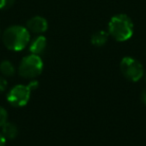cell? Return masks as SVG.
<instances>
[{"label":"cell","mask_w":146,"mask_h":146,"mask_svg":"<svg viewBox=\"0 0 146 146\" xmlns=\"http://www.w3.org/2000/svg\"><path fill=\"white\" fill-rule=\"evenodd\" d=\"M31 38L29 30L21 25H12L5 29L2 34V42L7 49L21 51L29 45Z\"/></svg>","instance_id":"6da1fadb"},{"label":"cell","mask_w":146,"mask_h":146,"mask_svg":"<svg viewBox=\"0 0 146 146\" xmlns=\"http://www.w3.org/2000/svg\"><path fill=\"white\" fill-rule=\"evenodd\" d=\"M133 31V22L126 14L114 15L108 23V34L119 42H124L131 38Z\"/></svg>","instance_id":"7a4b0ae2"},{"label":"cell","mask_w":146,"mask_h":146,"mask_svg":"<svg viewBox=\"0 0 146 146\" xmlns=\"http://www.w3.org/2000/svg\"><path fill=\"white\" fill-rule=\"evenodd\" d=\"M43 70V61L39 55L29 54L23 57L18 66V73L25 79H35Z\"/></svg>","instance_id":"3957f363"},{"label":"cell","mask_w":146,"mask_h":146,"mask_svg":"<svg viewBox=\"0 0 146 146\" xmlns=\"http://www.w3.org/2000/svg\"><path fill=\"white\" fill-rule=\"evenodd\" d=\"M120 70L126 79L137 82L144 76L143 65L133 57L126 56L120 62Z\"/></svg>","instance_id":"277c9868"},{"label":"cell","mask_w":146,"mask_h":146,"mask_svg":"<svg viewBox=\"0 0 146 146\" xmlns=\"http://www.w3.org/2000/svg\"><path fill=\"white\" fill-rule=\"evenodd\" d=\"M31 90L28 85L18 84L11 88L7 93V102L13 107H22L28 103L31 96Z\"/></svg>","instance_id":"5b68a950"},{"label":"cell","mask_w":146,"mask_h":146,"mask_svg":"<svg viewBox=\"0 0 146 146\" xmlns=\"http://www.w3.org/2000/svg\"><path fill=\"white\" fill-rule=\"evenodd\" d=\"M26 28L29 32L35 33V34H42L48 29V22L42 16H34L27 21Z\"/></svg>","instance_id":"8992f818"},{"label":"cell","mask_w":146,"mask_h":146,"mask_svg":"<svg viewBox=\"0 0 146 146\" xmlns=\"http://www.w3.org/2000/svg\"><path fill=\"white\" fill-rule=\"evenodd\" d=\"M47 47V39L45 36L39 34L29 42V51L31 54L39 55L40 56L45 51Z\"/></svg>","instance_id":"52a82bcc"},{"label":"cell","mask_w":146,"mask_h":146,"mask_svg":"<svg viewBox=\"0 0 146 146\" xmlns=\"http://www.w3.org/2000/svg\"><path fill=\"white\" fill-rule=\"evenodd\" d=\"M108 37H109L108 32L104 30H98L92 34L90 40H91L92 45L96 47H101L106 44V42L108 41Z\"/></svg>","instance_id":"ba28073f"},{"label":"cell","mask_w":146,"mask_h":146,"mask_svg":"<svg viewBox=\"0 0 146 146\" xmlns=\"http://www.w3.org/2000/svg\"><path fill=\"white\" fill-rule=\"evenodd\" d=\"M1 128H2L1 133L6 138V140H12L18 135V127L13 122L7 121Z\"/></svg>","instance_id":"9c48e42d"},{"label":"cell","mask_w":146,"mask_h":146,"mask_svg":"<svg viewBox=\"0 0 146 146\" xmlns=\"http://www.w3.org/2000/svg\"><path fill=\"white\" fill-rule=\"evenodd\" d=\"M0 72L4 77H11L16 72V68L11 61L3 60L0 62Z\"/></svg>","instance_id":"30bf717a"},{"label":"cell","mask_w":146,"mask_h":146,"mask_svg":"<svg viewBox=\"0 0 146 146\" xmlns=\"http://www.w3.org/2000/svg\"><path fill=\"white\" fill-rule=\"evenodd\" d=\"M7 119H8V113H7L6 109L2 106H0V127H2L6 123Z\"/></svg>","instance_id":"8fae6325"},{"label":"cell","mask_w":146,"mask_h":146,"mask_svg":"<svg viewBox=\"0 0 146 146\" xmlns=\"http://www.w3.org/2000/svg\"><path fill=\"white\" fill-rule=\"evenodd\" d=\"M15 0H0V10H6L12 7Z\"/></svg>","instance_id":"7c38bea8"},{"label":"cell","mask_w":146,"mask_h":146,"mask_svg":"<svg viewBox=\"0 0 146 146\" xmlns=\"http://www.w3.org/2000/svg\"><path fill=\"white\" fill-rule=\"evenodd\" d=\"M7 80L5 79L4 76H0V92H3L7 88Z\"/></svg>","instance_id":"4fadbf2b"},{"label":"cell","mask_w":146,"mask_h":146,"mask_svg":"<svg viewBox=\"0 0 146 146\" xmlns=\"http://www.w3.org/2000/svg\"><path fill=\"white\" fill-rule=\"evenodd\" d=\"M5 144H6V138L0 132V146H5Z\"/></svg>","instance_id":"5bb4252c"},{"label":"cell","mask_w":146,"mask_h":146,"mask_svg":"<svg viewBox=\"0 0 146 146\" xmlns=\"http://www.w3.org/2000/svg\"><path fill=\"white\" fill-rule=\"evenodd\" d=\"M140 98H141V101L146 105V89L141 92V96H140Z\"/></svg>","instance_id":"9a60e30c"},{"label":"cell","mask_w":146,"mask_h":146,"mask_svg":"<svg viewBox=\"0 0 146 146\" xmlns=\"http://www.w3.org/2000/svg\"><path fill=\"white\" fill-rule=\"evenodd\" d=\"M143 77H144V79H145V82H146V72L144 73V76H143Z\"/></svg>","instance_id":"2e32d148"},{"label":"cell","mask_w":146,"mask_h":146,"mask_svg":"<svg viewBox=\"0 0 146 146\" xmlns=\"http://www.w3.org/2000/svg\"><path fill=\"white\" fill-rule=\"evenodd\" d=\"M145 54H146V51H145Z\"/></svg>","instance_id":"e0dca14e"}]
</instances>
